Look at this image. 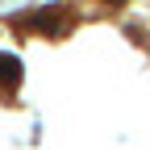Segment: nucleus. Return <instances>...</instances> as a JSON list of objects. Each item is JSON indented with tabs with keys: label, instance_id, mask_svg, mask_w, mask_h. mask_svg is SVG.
I'll return each mask as SVG.
<instances>
[{
	"label": "nucleus",
	"instance_id": "1",
	"mask_svg": "<svg viewBox=\"0 0 150 150\" xmlns=\"http://www.w3.org/2000/svg\"><path fill=\"white\" fill-rule=\"evenodd\" d=\"M108 4H117V0H108Z\"/></svg>",
	"mask_w": 150,
	"mask_h": 150
}]
</instances>
